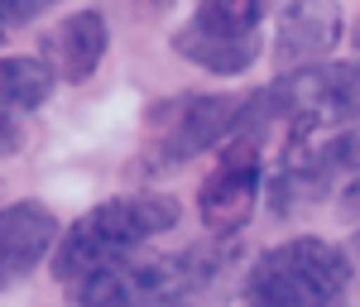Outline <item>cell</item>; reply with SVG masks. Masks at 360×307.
<instances>
[{"label":"cell","mask_w":360,"mask_h":307,"mask_svg":"<svg viewBox=\"0 0 360 307\" xmlns=\"http://www.w3.org/2000/svg\"><path fill=\"white\" fill-rule=\"evenodd\" d=\"M178 226V202L173 197H115V202H101L91 207L86 216L68 226V235L58 240L53 254V274L63 288L82 283L86 274H101L111 264H125L135 259V250L149 240V235H164Z\"/></svg>","instance_id":"6da1fadb"},{"label":"cell","mask_w":360,"mask_h":307,"mask_svg":"<svg viewBox=\"0 0 360 307\" xmlns=\"http://www.w3.org/2000/svg\"><path fill=\"white\" fill-rule=\"evenodd\" d=\"M346 283L351 264L336 245L317 235H293L255 259L240 288V307H336Z\"/></svg>","instance_id":"7a4b0ae2"},{"label":"cell","mask_w":360,"mask_h":307,"mask_svg":"<svg viewBox=\"0 0 360 307\" xmlns=\"http://www.w3.org/2000/svg\"><path fill=\"white\" fill-rule=\"evenodd\" d=\"M217 264L202 250L168 259H125L72 283V307H193L212 283Z\"/></svg>","instance_id":"3957f363"},{"label":"cell","mask_w":360,"mask_h":307,"mask_svg":"<svg viewBox=\"0 0 360 307\" xmlns=\"http://www.w3.org/2000/svg\"><path fill=\"white\" fill-rule=\"evenodd\" d=\"M269 120L264 91L250 96H183L164 111H154V135H149V159L154 168H178L217 149L231 144L236 135H255V125Z\"/></svg>","instance_id":"277c9868"},{"label":"cell","mask_w":360,"mask_h":307,"mask_svg":"<svg viewBox=\"0 0 360 307\" xmlns=\"http://www.w3.org/2000/svg\"><path fill=\"white\" fill-rule=\"evenodd\" d=\"M269 120H288L293 135H336L360 125V58L303 67L298 77L264 86Z\"/></svg>","instance_id":"5b68a950"},{"label":"cell","mask_w":360,"mask_h":307,"mask_svg":"<svg viewBox=\"0 0 360 307\" xmlns=\"http://www.w3.org/2000/svg\"><path fill=\"white\" fill-rule=\"evenodd\" d=\"M264 0H197L193 20L173 34V48L212 77H240L259 58Z\"/></svg>","instance_id":"8992f818"},{"label":"cell","mask_w":360,"mask_h":307,"mask_svg":"<svg viewBox=\"0 0 360 307\" xmlns=\"http://www.w3.org/2000/svg\"><path fill=\"white\" fill-rule=\"evenodd\" d=\"M255 207H259V140L255 135H236L221 149L217 173L202 183L197 211H202V226L217 240H231V235H240L250 226Z\"/></svg>","instance_id":"52a82bcc"},{"label":"cell","mask_w":360,"mask_h":307,"mask_svg":"<svg viewBox=\"0 0 360 307\" xmlns=\"http://www.w3.org/2000/svg\"><path fill=\"white\" fill-rule=\"evenodd\" d=\"M341 39V0H288L278 15V67H317Z\"/></svg>","instance_id":"ba28073f"},{"label":"cell","mask_w":360,"mask_h":307,"mask_svg":"<svg viewBox=\"0 0 360 307\" xmlns=\"http://www.w3.org/2000/svg\"><path fill=\"white\" fill-rule=\"evenodd\" d=\"M53 240H63V235H58V221L49 207H39V202L5 207L0 211V288L25 279L29 269L53 250Z\"/></svg>","instance_id":"9c48e42d"},{"label":"cell","mask_w":360,"mask_h":307,"mask_svg":"<svg viewBox=\"0 0 360 307\" xmlns=\"http://www.w3.org/2000/svg\"><path fill=\"white\" fill-rule=\"evenodd\" d=\"M106 44H111V34H106L101 10H77V15H68V20L49 34L53 72L63 77V82H86V77L101 67Z\"/></svg>","instance_id":"30bf717a"},{"label":"cell","mask_w":360,"mask_h":307,"mask_svg":"<svg viewBox=\"0 0 360 307\" xmlns=\"http://www.w3.org/2000/svg\"><path fill=\"white\" fill-rule=\"evenodd\" d=\"M49 91H53V67L44 58H0V111H34L49 101Z\"/></svg>","instance_id":"8fae6325"},{"label":"cell","mask_w":360,"mask_h":307,"mask_svg":"<svg viewBox=\"0 0 360 307\" xmlns=\"http://www.w3.org/2000/svg\"><path fill=\"white\" fill-rule=\"evenodd\" d=\"M327 154H332L336 178H341L336 192L346 197L351 207H360V130H336V135H327Z\"/></svg>","instance_id":"7c38bea8"},{"label":"cell","mask_w":360,"mask_h":307,"mask_svg":"<svg viewBox=\"0 0 360 307\" xmlns=\"http://www.w3.org/2000/svg\"><path fill=\"white\" fill-rule=\"evenodd\" d=\"M49 5H58V0H0V25H25V20H34V15H44Z\"/></svg>","instance_id":"4fadbf2b"},{"label":"cell","mask_w":360,"mask_h":307,"mask_svg":"<svg viewBox=\"0 0 360 307\" xmlns=\"http://www.w3.org/2000/svg\"><path fill=\"white\" fill-rule=\"evenodd\" d=\"M20 144H25V130H20V120H15L10 111H0V159H5V154H15Z\"/></svg>","instance_id":"5bb4252c"},{"label":"cell","mask_w":360,"mask_h":307,"mask_svg":"<svg viewBox=\"0 0 360 307\" xmlns=\"http://www.w3.org/2000/svg\"><path fill=\"white\" fill-rule=\"evenodd\" d=\"M0 39H5V25H0Z\"/></svg>","instance_id":"9a60e30c"}]
</instances>
